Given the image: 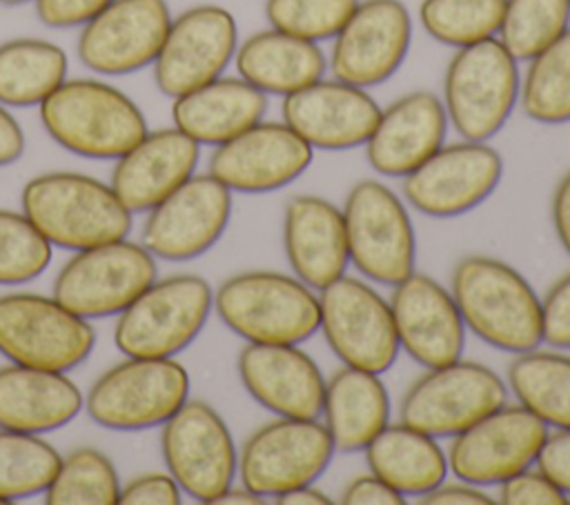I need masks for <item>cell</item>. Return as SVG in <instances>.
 I'll list each match as a JSON object with an SVG mask.
<instances>
[{"label":"cell","mask_w":570,"mask_h":505,"mask_svg":"<svg viewBox=\"0 0 570 505\" xmlns=\"http://www.w3.org/2000/svg\"><path fill=\"white\" fill-rule=\"evenodd\" d=\"M550 216H552L557 240L563 247V251L570 256V169L559 178L554 187Z\"/></svg>","instance_id":"obj_49"},{"label":"cell","mask_w":570,"mask_h":505,"mask_svg":"<svg viewBox=\"0 0 570 505\" xmlns=\"http://www.w3.org/2000/svg\"><path fill=\"white\" fill-rule=\"evenodd\" d=\"M334 452L332 436L318 418L276 416L245 438L238 476L263 498H276L294 487L316 483Z\"/></svg>","instance_id":"obj_13"},{"label":"cell","mask_w":570,"mask_h":505,"mask_svg":"<svg viewBox=\"0 0 570 505\" xmlns=\"http://www.w3.org/2000/svg\"><path fill=\"white\" fill-rule=\"evenodd\" d=\"M503 9L505 0H423L419 20L432 40L461 49L497 38Z\"/></svg>","instance_id":"obj_38"},{"label":"cell","mask_w":570,"mask_h":505,"mask_svg":"<svg viewBox=\"0 0 570 505\" xmlns=\"http://www.w3.org/2000/svg\"><path fill=\"white\" fill-rule=\"evenodd\" d=\"M51 263V242L18 211L0 209V285L38 278Z\"/></svg>","instance_id":"obj_40"},{"label":"cell","mask_w":570,"mask_h":505,"mask_svg":"<svg viewBox=\"0 0 570 505\" xmlns=\"http://www.w3.org/2000/svg\"><path fill=\"white\" fill-rule=\"evenodd\" d=\"M350 263L376 285L394 287L416 269V234L405 202L381 180L354 182L343 202Z\"/></svg>","instance_id":"obj_7"},{"label":"cell","mask_w":570,"mask_h":505,"mask_svg":"<svg viewBox=\"0 0 570 505\" xmlns=\"http://www.w3.org/2000/svg\"><path fill=\"white\" fill-rule=\"evenodd\" d=\"M47 133L85 158H120L149 129L138 105L120 89L89 78L65 80L40 102Z\"/></svg>","instance_id":"obj_4"},{"label":"cell","mask_w":570,"mask_h":505,"mask_svg":"<svg viewBox=\"0 0 570 505\" xmlns=\"http://www.w3.org/2000/svg\"><path fill=\"white\" fill-rule=\"evenodd\" d=\"M85 407L82 392L65 376L27 365L0 367V427L45 434L71 423Z\"/></svg>","instance_id":"obj_28"},{"label":"cell","mask_w":570,"mask_h":505,"mask_svg":"<svg viewBox=\"0 0 570 505\" xmlns=\"http://www.w3.org/2000/svg\"><path fill=\"white\" fill-rule=\"evenodd\" d=\"M160 449L180 489L214 503L238 476V452L223 416L205 400H185L163 423Z\"/></svg>","instance_id":"obj_14"},{"label":"cell","mask_w":570,"mask_h":505,"mask_svg":"<svg viewBox=\"0 0 570 505\" xmlns=\"http://www.w3.org/2000/svg\"><path fill=\"white\" fill-rule=\"evenodd\" d=\"M238 49L234 16L218 4H196L171 18L165 42L154 60L158 89L178 98L223 76Z\"/></svg>","instance_id":"obj_17"},{"label":"cell","mask_w":570,"mask_h":505,"mask_svg":"<svg viewBox=\"0 0 570 505\" xmlns=\"http://www.w3.org/2000/svg\"><path fill=\"white\" fill-rule=\"evenodd\" d=\"M519 60L488 38L454 51L443 76L448 122L463 140L488 142L497 136L519 102Z\"/></svg>","instance_id":"obj_5"},{"label":"cell","mask_w":570,"mask_h":505,"mask_svg":"<svg viewBox=\"0 0 570 505\" xmlns=\"http://www.w3.org/2000/svg\"><path fill=\"white\" fill-rule=\"evenodd\" d=\"M499 501L503 505H563L568 494L532 465L499 485Z\"/></svg>","instance_id":"obj_42"},{"label":"cell","mask_w":570,"mask_h":505,"mask_svg":"<svg viewBox=\"0 0 570 505\" xmlns=\"http://www.w3.org/2000/svg\"><path fill=\"white\" fill-rule=\"evenodd\" d=\"M60 454L38 434L0 427V503L42 494L53 481Z\"/></svg>","instance_id":"obj_36"},{"label":"cell","mask_w":570,"mask_h":505,"mask_svg":"<svg viewBox=\"0 0 570 505\" xmlns=\"http://www.w3.org/2000/svg\"><path fill=\"white\" fill-rule=\"evenodd\" d=\"M187 398L189 374L178 360L127 356L89 387L85 409L100 427L134 432L163 425Z\"/></svg>","instance_id":"obj_8"},{"label":"cell","mask_w":570,"mask_h":505,"mask_svg":"<svg viewBox=\"0 0 570 505\" xmlns=\"http://www.w3.org/2000/svg\"><path fill=\"white\" fill-rule=\"evenodd\" d=\"M0 505H2V503H0Z\"/></svg>","instance_id":"obj_54"},{"label":"cell","mask_w":570,"mask_h":505,"mask_svg":"<svg viewBox=\"0 0 570 505\" xmlns=\"http://www.w3.org/2000/svg\"><path fill=\"white\" fill-rule=\"evenodd\" d=\"M274 503H278V505H330L332 498H330V494L318 489L314 483H307V485L294 487V489L276 496Z\"/></svg>","instance_id":"obj_51"},{"label":"cell","mask_w":570,"mask_h":505,"mask_svg":"<svg viewBox=\"0 0 570 505\" xmlns=\"http://www.w3.org/2000/svg\"><path fill=\"white\" fill-rule=\"evenodd\" d=\"M390 309L399 347L421 367H439L461 358L465 325L456 303L432 276L412 271L392 287Z\"/></svg>","instance_id":"obj_22"},{"label":"cell","mask_w":570,"mask_h":505,"mask_svg":"<svg viewBox=\"0 0 570 505\" xmlns=\"http://www.w3.org/2000/svg\"><path fill=\"white\" fill-rule=\"evenodd\" d=\"M200 145L178 127L147 131L116 158L111 189L131 211H149L196 171Z\"/></svg>","instance_id":"obj_26"},{"label":"cell","mask_w":570,"mask_h":505,"mask_svg":"<svg viewBox=\"0 0 570 505\" xmlns=\"http://www.w3.org/2000/svg\"><path fill=\"white\" fill-rule=\"evenodd\" d=\"M541 340L554 349H570V271L541 298Z\"/></svg>","instance_id":"obj_43"},{"label":"cell","mask_w":570,"mask_h":505,"mask_svg":"<svg viewBox=\"0 0 570 505\" xmlns=\"http://www.w3.org/2000/svg\"><path fill=\"white\" fill-rule=\"evenodd\" d=\"M570 27V0H505L497 38L528 62Z\"/></svg>","instance_id":"obj_39"},{"label":"cell","mask_w":570,"mask_h":505,"mask_svg":"<svg viewBox=\"0 0 570 505\" xmlns=\"http://www.w3.org/2000/svg\"><path fill=\"white\" fill-rule=\"evenodd\" d=\"M363 452L370 472L403 496H423L450 472L448 454L436 438L403 420L387 423Z\"/></svg>","instance_id":"obj_32"},{"label":"cell","mask_w":570,"mask_h":505,"mask_svg":"<svg viewBox=\"0 0 570 505\" xmlns=\"http://www.w3.org/2000/svg\"><path fill=\"white\" fill-rule=\"evenodd\" d=\"M341 503L345 505H403L405 496L396 492L390 483L379 478L376 474L367 472L352 478L343 492Z\"/></svg>","instance_id":"obj_47"},{"label":"cell","mask_w":570,"mask_h":505,"mask_svg":"<svg viewBox=\"0 0 570 505\" xmlns=\"http://www.w3.org/2000/svg\"><path fill=\"white\" fill-rule=\"evenodd\" d=\"M450 294L479 340L508 354H523L541 340V298L528 278L494 256H463L450 278Z\"/></svg>","instance_id":"obj_1"},{"label":"cell","mask_w":570,"mask_h":505,"mask_svg":"<svg viewBox=\"0 0 570 505\" xmlns=\"http://www.w3.org/2000/svg\"><path fill=\"white\" fill-rule=\"evenodd\" d=\"M283 249L292 274L314 291L350 265L343 209L316 194H296L283 211Z\"/></svg>","instance_id":"obj_27"},{"label":"cell","mask_w":570,"mask_h":505,"mask_svg":"<svg viewBox=\"0 0 570 505\" xmlns=\"http://www.w3.org/2000/svg\"><path fill=\"white\" fill-rule=\"evenodd\" d=\"M156 280V256L125 238L76 251L53 280V298L91 320L120 314Z\"/></svg>","instance_id":"obj_11"},{"label":"cell","mask_w":570,"mask_h":505,"mask_svg":"<svg viewBox=\"0 0 570 505\" xmlns=\"http://www.w3.org/2000/svg\"><path fill=\"white\" fill-rule=\"evenodd\" d=\"M519 105L539 125L570 122V27L528 60Z\"/></svg>","instance_id":"obj_35"},{"label":"cell","mask_w":570,"mask_h":505,"mask_svg":"<svg viewBox=\"0 0 570 505\" xmlns=\"http://www.w3.org/2000/svg\"><path fill=\"white\" fill-rule=\"evenodd\" d=\"M267 96L238 78H216L198 89L174 98L171 120L198 145H223L261 122Z\"/></svg>","instance_id":"obj_29"},{"label":"cell","mask_w":570,"mask_h":505,"mask_svg":"<svg viewBox=\"0 0 570 505\" xmlns=\"http://www.w3.org/2000/svg\"><path fill=\"white\" fill-rule=\"evenodd\" d=\"M180 485L171 474H142L120 487L118 503L120 505H178L180 503Z\"/></svg>","instance_id":"obj_44"},{"label":"cell","mask_w":570,"mask_h":505,"mask_svg":"<svg viewBox=\"0 0 570 505\" xmlns=\"http://www.w3.org/2000/svg\"><path fill=\"white\" fill-rule=\"evenodd\" d=\"M171 24L165 0H111L82 24L80 62L102 76L134 73L154 65Z\"/></svg>","instance_id":"obj_20"},{"label":"cell","mask_w":570,"mask_h":505,"mask_svg":"<svg viewBox=\"0 0 570 505\" xmlns=\"http://www.w3.org/2000/svg\"><path fill=\"white\" fill-rule=\"evenodd\" d=\"M87 318L40 294L0 296V351L16 365L69 372L94 349Z\"/></svg>","instance_id":"obj_12"},{"label":"cell","mask_w":570,"mask_h":505,"mask_svg":"<svg viewBox=\"0 0 570 505\" xmlns=\"http://www.w3.org/2000/svg\"><path fill=\"white\" fill-rule=\"evenodd\" d=\"M281 113L312 149L343 151L367 142L381 107L367 89L321 78L285 96Z\"/></svg>","instance_id":"obj_23"},{"label":"cell","mask_w":570,"mask_h":505,"mask_svg":"<svg viewBox=\"0 0 570 505\" xmlns=\"http://www.w3.org/2000/svg\"><path fill=\"white\" fill-rule=\"evenodd\" d=\"M323 425L336 452H363L390 423V394L381 374L343 365L325 380Z\"/></svg>","instance_id":"obj_31"},{"label":"cell","mask_w":570,"mask_h":505,"mask_svg":"<svg viewBox=\"0 0 570 505\" xmlns=\"http://www.w3.org/2000/svg\"><path fill=\"white\" fill-rule=\"evenodd\" d=\"M316 296L318 331L336 358L347 367L385 374L401 351L390 300L367 280L347 274Z\"/></svg>","instance_id":"obj_9"},{"label":"cell","mask_w":570,"mask_h":505,"mask_svg":"<svg viewBox=\"0 0 570 505\" xmlns=\"http://www.w3.org/2000/svg\"><path fill=\"white\" fill-rule=\"evenodd\" d=\"M243 80L265 96H289L323 78L327 58L318 42L278 31L274 27L245 38L234 56Z\"/></svg>","instance_id":"obj_30"},{"label":"cell","mask_w":570,"mask_h":505,"mask_svg":"<svg viewBox=\"0 0 570 505\" xmlns=\"http://www.w3.org/2000/svg\"><path fill=\"white\" fill-rule=\"evenodd\" d=\"M111 0H36V13L42 24L67 29L89 22Z\"/></svg>","instance_id":"obj_45"},{"label":"cell","mask_w":570,"mask_h":505,"mask_svg":"<svg viewBox=\"0 0 570 505\" xmlns=\"http://www.w3.org/2000/svg\"><path fill=\"white\" fill-rule=\"evenodd\" d=\"M67 80V53L40 38L0 44V105L33 107Z\"/></svg>","instance_id":"obj_33"},{"label":"cell","mask_w":570,"mask_h":505,"mask_svg":"<svg viewBox=\"0 0 570 505\" xmlns=\"http://www.w3.org/2000/svg\"><path fill=\"white\" fill-rule=\"evenodd\" d=\"M24 151V133L18 120L0 105V167L16 162Z\"/></svg>","instance_id":"obj_50"},{"label":"cell","mask_w":570,"mask_h":505,"mask_svg":"<svg viewBox=\"0 0 570 505\" xmlns=\"http://www.w3.org/2000/svg\"><path fill=\"white\" fill-rule=\"evenodd\" d=\"M120 481L114 463L94 447H78L60 458L45 498L49 505H114Z\"/></svg>","instance_id":"obj_37"},{"label":"cell","mask_w":570,"mask_h":505,"mask_svg":"<svg viewBox=\"0 0 570 505\" xmlns=\"http://www.w3.org/2000/svg\"><path fill=\"white\" fill-rule=\"evenodd\" d=\"M312 158L314 149L283 120H261L214 149L209 174L229 191L269 194L305 174Z\"/></svg>","instance_id":"obj_21"},{"label":"cell","mask_w":570,"mask_h":505,"mask_svg":"<svg viewBox=\"0 0 570 505\" xmlns=\"http://www.w3.org/2000/svg\"><path fill=\"white\" fill-rule=\"evenodd\" d=\"M22 214L62 249H87L120 240L131 229V211L111 185L76 171H49L22 187Z\"/></svg>","instance_id":"obj_2"},{"label":"cell","mask_w":570,"mask_h":505,"mask_svg":"<svg viewBox=\"0 0 570 505\" xmlns=\"http://www.w3.org/2000/svg\"><path fill=\"white\" fill-rule=\"evenodd\" d=\"M508 400L505 380L483 363L456 358L430 367L401 398V420L434 438L456 436Z\"/></svg>","instance_id":"obj_10"},{"label":"cell","mask_w":570,"mask_h":505,"mask_svg":"<svg viewBox=\"0 0 570 505\" xmlns=\"http://www.w3.org/2000/svg\"><path fill=\"white\" fill-rule=\"evenodd\" d=\"M550 427L519 403H503L456 436L448 449L454 478L488 487L534 465Z\"/></svg>","instance_id":"obj_15"},{"label":"cell","mask_w":570,"mask_h":505,"mask_svg":"<svg viewBox=\"0 0 570 505\" xmlns=\"http://www.w3.org/2000/svg\"><path fill=\"white\" fill-rule=\"evenodd\" d=\"M232 216V191L207 174H194L163 198L142 227V245L163 260H191L212 249Z\"/></svg>","instance_id":"obj_19"},{"label":"cell","mask_w":570,"mask_h":505,"mask_svg":"<svg viewBox=\"0 0 570 505\" xmlns=\"http://www.w3.org/2000/svg\"><path fill=\"white\" fill-rule=\"evenodd\" d=\"M534 467H539L570 496V427L548 432Z\"/></svg>","instance_id":"obj_46"},{"label":"cell","mask_w":570,"mask_h":505,"mask_svg":"<svg viewBox=\"0 0 570 505\" xmlns=\"http://www.w3.org/2000/svg\"><path fill=\"white\" fill-rule=\"evenodd\" d=\"M218 318L245 343L301 345L318 331V296L294 274L249 269L214 291Z\"/></svg>","instance_id":"obj_3"},{"label":"cell","mask_w":570,"mask_h":505,"mask_svg":"<svg viewBox=\"0 0 570 505\" xmlns=\"http://www.w3.org/2000/svg\"><path fill=\"white\" fill-rule=\"evenodd\" d=\"M448 116L443 100L428 91H410L385 109L365 142L370 167L385 178H405L445 145Z\"/></svg>","instance_id":"obj_25"},{"label":"cell","mask_w":570,"mask_h":505,"mask_svg":"<svg viewBox=\"0 0 570 505\" xmlns=\"http://www.w3.org/2000/svg\"><path fill=\"white\" fill-rule=\"evenodd\" d=\"M503 178L501 154L479 140L443 145L403 178V198L430 218H456L485 202Z\"/></svg>","instance_id":"obj_16"},{"label":"cell","mask_w":570,"mask_h":505,"mask_svg":"<svg viewBox=\"0 0 570 505\" xmlns=\"http://www.w3.org/2000/svg\"><path fill=\"white\" fill-rule=\"evenodd\" d=\"M358 0H267L269 27L303 40H332L347 22Z\"/></svg>","instance_id":"obj_41"},{"label":"cell","mask_w":570,"mask_h":505,"mask_svg":"<svg viewBox=\"0 0 570 505\" xmlns=\"http://www.w3.org/2000/svg\"><path fill=\"white\" fill-rule=\"evenodd\" d=\"M508 389L517 403L548 427H570V356L550 349L514 354L508 365Z\"/></svg>","instance_id":"obj_34"},{"label":"cell","mask_w":570,"mask_h":505,"mask_svg":"<svg viewBox=\"0 0 570 505\" xmlns=\"http://www.w3.org/2000/svg\"><path fill=\"white\" fill-rule=\"evenodd\" d=\"M212 309L214 291L205 278H156L118 314L114 343L125 356L174 358L196 340Z\"/></svg>","instance_id":"obj_6"},{"label":"cell","mask_w":570,"mask_h":505,"mask_svg":"<svg viewBox=\"0 0 570 505\" xmlns=\"http://www.w3.org/2000/svg\"><path fill=\"white\" fill-rule=\"evenodd\" d=\"M332 76L370 89L390 80L410 51L412 16L401 0H358L356 9L332 38Z\"/></svg>","instance_id":"obj_18"},{"label":"cell","mask_w":570,"mask_h":505,"mask_svg":"<svg viewBox=\"0 0 570 505\" xmlns=\"http://www.w3.org/2000/svg\"><path fill=\"white\" fill-rule=\"evenodd\" d=\"M421 505H490L492 496L483 492V487L459 481L456 483H439L434 489L419 496Z\"/></svg>","instance_id":"obj_48"},{"label":"cell","mask_w":570,"mask_h":505,"mask_svg":"<svg viewBox=\"0 0 570 505\" xmlns=\"http://www.w3.org/2000/svg\"><path fill=\"white\" fill-rule=\"evenodd\" d=\"M261 503H265V498H263L261 494L252 492L249 487H245L243 483H240V487L229 485V487L214 501V505H261Z\"/></svg>","instance_id":"obj_52"},{"label":"cell","mask_w":570,"mask_h":505,"mask_svg":"<svg viewBox=\"0 0 570 505\" xmlns=\"http://www.w3.org/2000/svg\"><path fill=\"white\" fill-rule=\"evenodd\" d=\"M238 378L247 394L274 416H321L325 376L298 345L247 343L238 354Z\"/></svg>","instance_id":"obj_24"},{"label":"cell","mask_w":570,"mask_h":505,"mask_svg":"<svg viewBox=\"0 0 570 505\" xmlns=\"http://www.w3.org/2000/svg\"><path fill=\"white\" fill-rule=\"evenodd\" d=\"M22 2H29V0H0V4H9V7H13V4H22Z\"/></svg>","instance_id":"obj_53"}]
</instances>
